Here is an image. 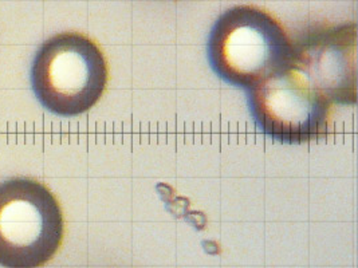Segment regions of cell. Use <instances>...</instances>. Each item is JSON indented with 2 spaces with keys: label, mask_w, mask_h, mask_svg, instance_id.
<instances>
[{
  "label": "cell",
  "mask_w": 358,
  "mask_h": 268,
  "mask_svg": "<svg viewBox=\"0 0 358 268\" xmlns=\"http://www.w3.org/2000/svg\"><path fill=\"white\" fill-rule=\"evenodd\" d=\"M207 55L223 81L248 91L293 65L294 45L271 14L254 6H236L213 24Z\"/></svg>",
  "instance_id": "6da1fadb"
},
{
  "label": "cell",
  "mask_w": 358,
  "mask_h": 268,
  "mask_svg": "<svg viewBox=\"0 0 358 268\" xmlns=\"http://www.w3.org/2000/svg\"><path fill=\"white\" fill-rule=\"evenodd\" d=\"M106 84L103 52L83 34H58L46 40L34 58V93L57 116L86 113L102 97Z\"/></svg>",
  "instance_id": "7a4b0ae2"
},
{
  "label": "cell",
  "mask_w": 358,
  "mask_h": 268,
  "mask_svg": "<svg viewBox=\"0 0 358 268\" xmlns=\"http://www.w3.org/2000/svg\"><path fill=\"white\" fill-rule=\"evenodd\" d=\"M65 231L55 196L31 179L0 183V266L38 268L59 250Z\"/></svg>",
  "instance_id": "3957f363"
},
{
  "label": "cell",
  "mask_w": 358,
  "mask_h": 268,
  "mask_svg": "<svg viewBox=\"0 0 358 268\" xmlns=\"http://www.w3.org/2000/svg\"><path fill=\"white\" fill-rule=\"evenodd\" d=\"M262 132L285 144H305L329 133L331 102L292 65L247 91Z\"/></svg>",
  "instance_id": "277c9868"
},
{
  "label": "cell",
  "mask_w": 358,
  "mask_h": 268,
  "mask_svg": "<svg viewBox=\"0 0 358 268\" xmlns=\"http://www.w3.org/2000/svg\"><path fill=\"white\" fill-rule=\"evenodd\" d=\"M355 23L317 30L294 46V66L301 70L327 100L356 102Z\"/></svg>",
  "instance_id": "5b68a950"
}]
</instances>
